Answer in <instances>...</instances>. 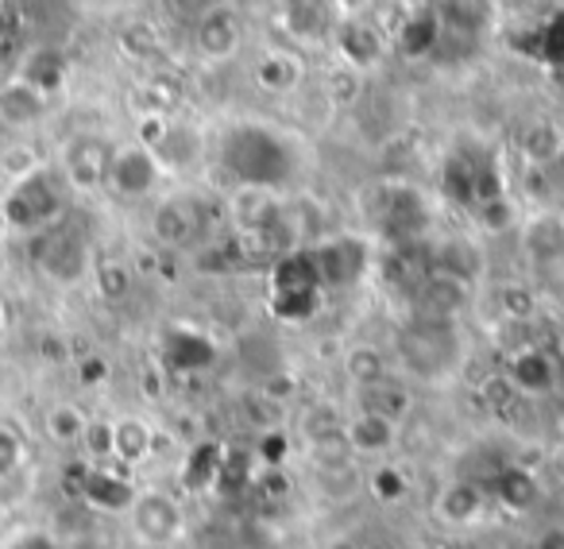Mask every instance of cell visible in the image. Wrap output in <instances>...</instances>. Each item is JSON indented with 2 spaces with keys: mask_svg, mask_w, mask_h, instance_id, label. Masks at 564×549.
<instances>
[{
  "mask_svg": "<svg viewBox=\"0 0 564 549\" xmlns=\"http://www.w3.org/2000/svg\"><path fill=\"white\" fill-rule=\"evenodd\" d=\"M17 74L24 82H32L35 89H43L47 97H55L58 89L66 86V74H70V58H66V51L55 47V43H35V47L24 55V63H20Z\"/></svg>",
  "mask_w": 564,
  "mask_h": 549,
  "instance_id": "cell-26",
  "label": "cell"
},
{
  "mask_svg": "<svg viewBox=\"0 0 564 549\" xmlns=\"http://www.w3.org/2000/svg\"><path fill=\"white\" fill-rule=\"evenodd\" d=\"M561 376H564V356H561Z\"/></svg>",
  "mask_w": 564,
  "mask_h": 549,
  "instance_id": "cell-50",
  "label": "cell"
},
{
  "mask_svg": "<svg viewBox=\"0 0 564 549\" xmlns=\"http://www.w3.org/2000/svg\"><path fill=\"white\" fill-rule=\"evenodd\" d=\"M220 461H225V445H217V441H202V445H194L186 461H182V472H178L182 487H186V492H209V487H217Z\"/></svg>",
  "mask_w": 564,
  "mask_h": 549,
  "instance_id": "cell-32",
  "label": "cell"
},
{
  "mask_svg": "<svg viewBox=\"0 0 564 549\" xmlns=\"http://www.w3.org/2000/svg\"><path fill=\"white\" fill-rule=\"evenodd\" d=\"M135 492L140 487L112 464H89L82 461L78 469H70V495H78L86 507L101 510V515H128Z\"/></svg>",
  "mask_w": 564,
  "mask_h": 549,
  "instance_id": "cell-11",
  "label": "cell"
},
{
  "mask_svg": "<svg viewBox=\"0 0 564 549\" xmlns=\"http://www.w3.org/2000/svg\"><path fill=\"white\" fill-rule=\"evenodd\" d=\"M430 259H433V271L453 274V279H460V283H468V287L476 283L479 267H484V259H479V248L471 240H464V236L430 244Z\"/></svg>",
  "mask_w": 564,
  "mask_h": 549,
  "instance_id": "cell-30",
  "label": "cell"
},
{
  "mask_svg": "<svg viewBox=\"0 0 564 549\" xmlns=\"http://www.w3.org/2000/svg\"><path fill=\"white\" fill-rule=\"evenodd\" d=\"M220 4H228V0H166V9H171V17L186 20V24H197V20H202L205 12L220 9Z\"/></svg>",
  "mask_w": 564,
  "mask_h": 549,
  "instance_id": "cell-42",
  "label": "cell"
},
{
  "mask_svg": "<svg viewBox=\"0 0 564 549\" xmlns=\"http://www.w3.org/2000/svg\"><path fill=\"white\" fill-rule=\"evenodd\" d=\"M51 112V97L43 89H35L32 82H24L20 74L0 82V125L12 132L35 128Z\"/></svg>",
  "mask_w": 564,
  "mask_h": 549,
  "instance_id": "cell-19",
  "label": "cell"
},
{
  "mask_svg": "<svg viewBox=\"0 0 564 549\" xmlns=\"http://www.w3.org/2000/svg\"><path fill=\"white\" fill-rule=\"evenodd\" d=\"M189 28H194V47L202 51L209 63H225V58H232L243 43V24L232 12V4H220V9L205 12V17Z\"/></svg>",
  "mask_w": 564,
  "mask_h": 549,
  "instance_id": "cell-18",
  "label": "cell"
},
{
  "mask_svg": "<svg viewBox=\"0 0 564 549\" xmlns=\"http://www.w3.org/2000/svg\"><path fill=\"white\" fill-rule=\"evenodd\" d=\"M522 248L533 263H556V259H564V213L556 209L533 213L522 228Z\"/></svg>",
  "mask_w": 564,
  "mask_h": 549,
  "instance_id": "cell-27",
  "label": "cell"
},
{
  "mask_svg": "<svg viewBox=\"0 0 564 549\" xmlns=\"http://www.w3.org/2000/svg\"><path fill=\"white\" fill-rule=\"evenodd\" d=\"M325 287L317 279V267L310 259L306 248H294L286 256H279L267 274V310H271L279 322L302 325L322 310Z\"/></svg>",
  "mask_w": 564,
  "mask_h": 549,
  "instance_id": "cell-3",
  "label": "cell"
},
{
  "mask_svg": "<svg viewBox=\"0 0 564 549\" xmlns=\"http://www.w3.org/2000/svg\"><path fill=\"white\" fill-rule=\"evenodd\" d=\"M24 456H28V445L20 438V430L0 422V480H12L20 469H24Z\"/></svg>",
  "mask_w": 564,
  "mask_h": 549,
  "instance_id": "cell-40",
  "label": "cell"
},
{
  "mask_svg": "<svg viewBox=\"0 0 564 549\" xmlns=\"http://www.w3.org/2000/svg\"><path fill=\"white\" fill-rule=\"evenodd\" d=\"M66 190L70 186L63 182V174L47 163H40L35 171L12 179V186L0 194L9 233L35 236V233H43V228L58 225L66 213Z\"/></svg>",
  "mask_w": 564,
  "mask_h": 549,
  "instance_id": "cell-2",
  "label": "cell"
},
{
  "mask_svg": "<svg viewBox=\"0 0 564 549\" xmlns=\"http://www.w3.org/2000/svg\"><path fill=\"white\" fill-rule=\"evenodd\" d=\"M394 43H399V51L406 58H433V55H437L441 24H437V12H433V4L410 12V17L402 20L399 32H394Z\"/></svg>",
  "mask_w": 564,
  "mask_h": 549,
  "instance_id": "cell-29",
  "label": "cell"
},
{
  "mask_svg": "<svg viewBox=\"0 0 564 549\" xmlns=\"http://www.w3.org/2000/svg\"><path fill=\"white\" fill-rule=\"evenodd\" d=\"M333 43H337L340 63L356 74H371L387 55V35L364 17L360 20H340V28L333 32Z\"/></svg>",
  "mask_w": 564,
  "mask_h": 549,
  "instance_id": "cell-14",
  "label": "cell"
},
{
  "mask_svg": "<svg viewBox=\"0 0 564 549\" xmlns=\"http://www.w3.org/2000/svg\"><path fill=\"white\" fill-rule=\"evenodd\" d=\"M414 302H417V314L448 317V322H456V314L471 302V287L460 283V279H453V274L430 271V279L417 287Z\"/></svg>",
  "mask_w": 564,
  "mask_h": 549,
  "instance_id": "cell-24",
  "label": "cell"
},
{
  "mask_svg": "<svg viewBox=\"0 0 564 549\" xmlns=\"http://www.w3.org/2000/svg\"><path fill=\"white\" fill-rule=\"evenodd\" d=\"M299 430L310 445H345V415L337 407H329V402L325 407H310L302 415Z\"/></svg>",
  "mask_w": 564,
  "mask_h": 549,
  "instance_id": "cell-35",
  "label": "cell"
},
{
  "mask_svg": "<svg viewBox=\"0 0 564 549\" xmlns=\"http://www.w3.org/2000/svg\"><path fill=\"white\" fill-rule=\"evenodd\" d=\"M163 179H166L163 163H159L143 143L132 140V143L112 148V163H109V179H105V186H109L117 197H124V202L151 197Z\"/></svg>",
  "mask_w": 564,
  "mask_h": 549,
  "instance_id": "cell-12",
  "label": "cell"
},
{
  "mask_svg": "<svg viewBox=\"0 0 564 549\" xmlns=\"http://www.w3.org/2000/svg\"><path fill=\"white\" fill-rule=\"evenodd\" d=\"M518 151L533 171H549V166L564 163V128L556 120H533L518 136Z\"/></svg>",
  "mask_w": 564,
  "mask_h": 549,
  "instance_id": "cell-28",
  "label": "cell"
},
{
  "mask_svg": "<svg viewBox=\"0 0 564 549\" xmlns=\"http://www.w3.org/2000/svg\"><path fill=\"white\" fill-rule=\"evenodd\" d=\"M4 549H58V541L47 530H20Z\"/></svg>",
  "mask_w": 564,
  "mask_h": 549,
  "instance_id": "cell-44",
  "label": "cell"
},
{
  "mask_svg": "<svg viewBox=\"0 0 564 549\" xmlns=\"http://www.w3.org/2000/svg\"><path fill=\"white\" fill-rule=\"evenodd\" d=\"M510 387L518 395H553L556 384H561V360L553 353L538 345H525L518 353H510L507 372H502Z\"/></svg>",
  "mask_w": 564,
  "mask_h": 549,
  "instance_id": "cell-16",
  "label": "cell"
},
{
  "mask_svg": "<svg viewBox=\"0 0 564 549\" xmlns=\"http://www.w3.org/2000/svg\"><path fill=\"white\" fill-rule=\"evenodd\" d=\"M109 163H112V143L97 132H82L74 140H66L63 159H58V174L78 194H94L109 179Z\"/></svg>",
  "mask_w": 564,
  "mask_h": 549,
  "instance_id": "cell-13",
  "label": "cell"
},
{
  "mask_svg": "<svg viewBox=\"0 0 564 549\" xmlns=\"http://www.w3.org/2000/svg\"><path fill=\"white\" fill-rule=\"evenodd\" d=\"M399 364L417 379H441L460 360V337L448 317L417 314L406 330L399 333Z\"/></svg>",
  "mask_w": 564,
  "mask_h": 549,
  "instance_id": "cell-6",
  "label": "cell"
},
{
  "mask_svg": "<svg viewBox=\"0 0 564 549\" xmlns=\"http://www.w3.org/2000/svg\"><path fill=\"white\" fill-rule=\"evenodd\" d=\"M371 4H376V0H337V9H340V17H345V20H360Z\"/></svg>",
  "mask_w": 564,
  "mask_h": 549,
  "instance_id": "cell-46",
  "label": "cell"
},
{
  "mask_svg": "<svg viewBox=\"0 0 564 549\" xmlns=\"http://www.w3.org/2000/svg\"><path fill=\"white\" fill-rule=\"evenodd\" d=\"M94 283H97V294H101L105 302H120L132 294V283H135V274L128 263H120V259H105V263H97L94 271Z\"/></svg>",
  "mask_w": 564,
  "mask_h": 549,
  "instance_id": "cell-37",
  "label": "cell"
},
{
  "mask_svg": "<svg viewBox=\"0 0 564 549\" xmlns=\"http://www.w3.org/2000/svg\"><path fill=\"white\" fill-rule=\"evenodd\" d=\"M360 410H376V415L402 422V418H406V410H410V395L402 391L399 384L383 379V384H376V387H364V391H360Z\"/></svg>",
  "mask_w": 564,
  "mask_h": 549,
  "instance_id": "cell-36",
  "label": "cell"
},
{
  "mask_svg": "<svg viewBox=\"0 0 564 549\" xmlns=\"http://www.w3.org/2000/svg\"><path fill=\"white\" fill-rule=\"evenodd\" d=\"M135 143H143V148L163 163L166 174L197 166V159H202V151H205L202 132H197L194 125H186V120L166 117V112H143Z\"/></svg>",
  "mask_w": 564,
  "mask_h": 549,
  "instance_id": "cell-9",
  "label": "cell"
},
{
  "mask_svg": "<svg viewBox=\"0 0 564 549\" xmlns=\"http://www.w3.org/2000/svg\"><path fill=\"white\" fill-rule=\"evenodd\" d=\"M251 82L263 94L286 97L306 82V63H302V55L294 47H267L251 63Z\"/></svg>",
  "mask_w": 564,
  "mask_h": 549,
  "instance_id": "cell-17",
  "label": "cell"
},
{
  "mask_svg": "<svg viewBox=\"0 0 564 549\" xmlns=\"http://www.w3.org/2000/svg\"><path fill=\"white\" fill-rule=\"evenodd\" d=\"M491 495L502 503L507 510H514V515H525V510L538 503L541 487H538V476H533L530 469H518V464H507V469L495 476L491 484Z\"/></svg>",
  "mask_w": 564,
  "mask_h": 549,
  "instance_id": "cell-31",
  "label": "cell"
},
{
  "mask_svg": "<svg viewBox=\"0 0 564 549\" xmlns=\"http://www.w3.org/2000/svg\"><path fill=\"white\" fill-rule=\"evenodd\" d=\"M120 47L132 58H155L159 55V32L151 24H132L120 35Z\"/></svg>",
  "mask_w": 564,
  "mask_h": 549,
  "instance_id": "cell-41",
  "label": "cell"
},
{
  "mask_svg": "<svg viewBox=\"0 0 564 549\" xmlns=\"http://www.w3.org/2000/svg\"><path fill=\"white\" fill-rule=\"evenodd\" d=\"M9 233V225H4V202H0V236Z\"/></svg>",
  "mask_w": 564,
  "mask_h": 549,
  "instance_id": "cell-48",
  "label": "cell"
},
{
  "mask_svg": "<svg viewBox=\"0 0 564 549\" xmlns=\"http://www.w3.org/2000/svg\"><path fill=\"white\" fill-rule=\"evenodd\" d=\"M487 510V492L471 480H453L437 492L433 499V518L441 526H453V530H464V526H476Z\"/></svg>",
  "mask_w": 564,
  "mask_h": 549,
  "instance_id": "cell-22",
  "label": "cell"
},
{
  "mask_svg": "<svg viewBox=\"0 0 564 549\" xmlns=\"http://www.w3.org/2000/svg\"><path fill=\"white\" fill-rule=\"evenodd\" d=\"M337 0H282V28L294 43H322L333 40L340 28Z\"/></svg>",
  "mask_w": 564,
  "mask_h": 549,
  "instance_id": "cell-15",
  "label": "cell"
},
{
  "mask_svg": "<svg viewBox=\"0 0 564 549\" xmlns=\"http://www.w3.org/2000/svg\"><path fill=\"white\" fill-rule=\"evenodd\" d=\"M78 379L86 387L105 384V379H109V360H105V356H86V360L78 364Z\"/></svg>",
  "mask_w": 564,
  "mask_h": 549,
  "instance_id": "cell-43",
  "label": "cell"
},
{
  "mask_svg": "<svg viewBox=\"0 0 564 549\" xmlns=\"http://www.w3.org/2000/svg\"><path fill=\"white\" fill-rule=\"evenodd\" d=\"M306 251H310V259H314L325 294L348 291V287H356L364 274L376 267V248H371V240L360 233L322 236V240L306 244Z\"/></svg>",
  "mask_w": 564,
  "mask_h": 549,
  "instance_id": "cell-7",
  "label": "cell"
},
{
  "mask_svg": "<svg viewBox=\"0 0 564 549\" xmlns=\"http://www.w3.org/2000/svg\"><path fill=\"white\" fill-rule=\"evenodd\" d=\"M368 487L379 503H402L410 495V476L399 469V464H379V469L371 472Z\"/></svg>",
  "mask_w": 564,
  "mask_h": 549,
  "instance_id": "cell-38",
  "label": "cell"
},
{
  "mask_svg": "<svg viewBox=\"0 0 564 549\" xmlns=\"http://www.w3.org/2000/svg\"><path fill=\"white\" fill-rule=\"evenodd\" d=\"M302 163H306L302 140L291 128H279L271 120L243 117L225 125L217 136V166L232 182V190L251 186L279 194L299 179Z\"/></svg>",
  "mask_w": 564,
  "mask_h": 549,
  "instance_id": "cell-1",
  "label": "cell"
},
{
  "mask_svg": "<svg viewBox=\"0 0 564 549\" xmlns=\"http://www.w3.org/2000/svg\"><path fill=\"white\" fill-rule=\"evenodd\" d=\"M128 526L140 546L166 549L186 534V510H182L178 495L163 492V487H143L128 507Z\"/></svg>",
  "mask_w": 564,
  "mask_h": 549,
  "instance_id": "cell-10",
  "label": "cell"
},
{
  "mask_svg": "<svg viewBox=\"0 0 564 549\" xmlns=\"http://www.w3.org/2000/svg\"><path fill=\"white\" fill-rule=\"evenodd\" d=\"M82 449H86L89 464H109L112 461V422H105V418H89Z\"/></svg>",
  "mask_w": 564,
  "mask_h": 549,
  "instance_id": "cell-39",
  "label": "cell"
},
{
  "mask_svg": "<svg viewBox=\"0 0 564 549\" xmlns=\"http://www.w3.org/2000/svg\"><path fill=\"white\" fill-rule=\"evenodd\" d=\"M399 426L394 418H383L376 410H356L345 418V445L352 456H387L399 445Z\"/></svg>",
  "mask_w": 564,
  "mask_h": 549,
  "instance_id": "cell-21",
  "label": "cell"
},
{
  "mask_svg": "<svg viewBox=\"0 0 564 549\" xmlns=\"http://www.w3.org/2000/svg\"><path fill=\"white\" fill-rule=\"evenodd\" d=\"M533 549H564V526H549V530L538 534Z\"/></svg>",
  "mask_w": 564,
  "mask_h": 549,
  "instance_id": "cell-45",
  "label": "cell"
},
{
  "mask_svg": "<svg viewBox=\"0 0 564 549\" xmlns=\"http://www.w3.org/2000/svg\"><path fill=\"white\" fill-rule=\"evenodd\" d=\"M86 426H89V418L78 402H55V407H47V415H43V433H47L51 445H82Z\"/></svg>",
  "mask_w": 564,
  "mask_h": 549,
  "instance_id": "cell-34",
  "label": "cell"
},
{
  "mask_svg": "<svg viewBox=\"0 0 564 549\" xmlns=\"http://www.w3.org/2000/svg\"><path fill=\"white\" fill-rule=\"evenodd\" d=\"M217 360V345L202 330L189 325H171L163 333V364L171 372H202Z\"/></svg>",
  "mask_w": 564,
  "mask_h": 549,
  "instance_id": "cell-23",
  "label": "cell"
},
{
  "mask_svg": "<svg viewBox=\"0 0 564 549\" xmlns=\"http://www.w3.org/2000/svg\"><path fill=\"white\" fill-rule=\"evenodd\" d=\"M0 337H4V302H0Z\"/></svg>",
  "mask_w": 564,
  "mask_h": 549,
  "instance_id": "cell-49",
  "label": "cell"
},
{
  "mask_svg": "<svg viewBox=\"0 0 564 549\" xmlns=\"http://www.w3.org/2000/svg\"><path fill=\"white\" fill-rule=\"evenodd\" d=\"M553 82H556V89H561V94H564V58L553 66Z\"/></svg>",
  "mask_w": 564,
  "mask_h": 549,
  "instance_id": "cell-47",
  "label": "cell"
},
{
  "mask_svg": "<svg viewBox=\"0 0 564 549\" xmlns=\"http://www.w3.org/2000/svg\"><path fill=\"white\" fill-rule=\"evenodd\" d=\"M202 233V209L189 197H163L151 213V236L163 248H189Z\"/></svg>",
  "mask_w": 564,
  "mask_h": 549,
  "instance_id": "cell-20",
  "label": "cell"
},
{
  "mask_svg": "<svg viewBox=\"0 0 564 549\" xmlns=\"http://www.w3.org/2000/svg\"><path fill=\"white\" fill-rule=\"evenodd\" d=\"M155 453V426L140 415L112 418V461L124 469H140Z\"/></svg>",
  "mask_w": 564,
  "mask_h": 549,
  "instance_id": "cell-25",
  "label": "cell"
},
{
  "mask_svg": "<svg viewBox=\"0 0 564 549\" xmlns=\"http://www.w3.org/2000/svg\"><path fill=\"white\" fill-rule=\"evenodd\" d=\"M32 240V263L47 274L51 283L74 287L94 271V256H89V240L74 225L58 220V225L43 228V233L28 236Z\"/></svg>",
  "mask_w": 564,
  "mask_h": 549,
  "instance_id": "cell-8",
  "label": "cell"
},
{
  "mask_svg": "<svg viewBox=\"0 0 564 549\" xmlns=\"http://www.w3.org/2000/svg\"><path fill=\"white\" fill-rule=\"evenodd\" d=\"M368 220L376 225V233L383 236V244H417L430 233V205H425L422 190L410 186V182L387 179L376 182L368 190Z\"/></svg>",
  "mask_w": 564,
  "mask_h": 549,
  "instance_id": "cell-4",
  "label": "cell"
},
{
  "mask_svg": "<svg viewBox=\"0 0 564 549\" xmlns=\"http://www.w3.org/2000/svg\"><path fill=\"white\" fill-rule=\"evenodd\" d=\"M345 376L348 384H356V391H364V387H376L383 379H391V360H387V353L379 345L360 341V345H352L345 353Z\"/></svg>",
  "mask_w": 564,
  "mask_h": 549,
  "instance_id": "cell-33",
  "label": "cell"
},
{
  "mask_svg": "<svg viewBox=\"0 0 564 549\" xmlns=\"http://www.w3.org/2000/svg\"><path fill=\"white\" fill-rule=\"evenodd\" d=\"M441 190L453 205L476 213L479 205L507 197V182H502V166L495 151L487 148H456L441 163Z\"/></svg>",
  "mask_w": 564,
  "mask_h": 549,
  "instance_id": "cell-5",
  "label": "cell"
}]
</instances>
